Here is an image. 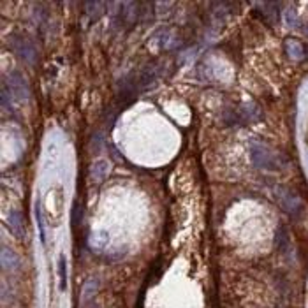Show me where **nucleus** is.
Masks as SVG:
<instances>
[{
	"label": "nucleus",
	"instance_id": "nucleus-7",
	"mask_svg": "<svg viewBox=\"0 0 308 308\" xmlns=\"http://www.w3.org/2000/svg\"><path fill=\"white\" fill-rule=\"evenodd\" d=\"M2 268L4 272H18L21 268V261H19L18 254L14 250L7 249V247H2Z\"/></svg>",
	"mask_w": 308,
	"mask_h": 308
},
{
	"label": "nucleus",
	"instance_id": "nucleus-5",
	"mask_svg": "<svg viewBox=\"0 0 308 308\" xmlns=\"http://www.w3.org/2000/svg\"><path fill=\"white\" fill-rule=\"evenodd\" d=\"M7 225H9L11 233L18 239H23L25 236V222H23V215L19 210H11L9 215H7Z\"/></svg>",
	"mask_w": 308,
	"mask_h": 308
},
{
	"label": "nucleus",
	"instance_id": "nucleus-2",
	"mask_svg": "<svg viewBox=\"0 0 308 308\" xmlns=\"http://www.w3.org/2000/svg\"><path fill=\"white\" fill-rule=\"evenodd\" d=\"M276 199H278V204H280L282 210L287 215H290L292 218H299L301 217V213L305 210V204L301 201V198L292 189L278 187L276 189Z\"/></svg>",
	"mask_w": 308,
	"mask_h": 308
},
{
	"label": "nucleus",
	"instance_id": "nucleus-11",
	"mask_svg": "<svg viewBox=\"0 0 308 308\" xmlns=\"http://www.w3.org/2000/svg\"><path fill=\"white\" fill-rule=\"evenodd\" d=\"M36 218H37V227H39V235H41L42 243L46 241V235H44V222H42V208L41 202H36Z\"/></svg>",
	"mask_w": 308,
	"mask_h": 308
},
{
	"label": "nucleus",
	"instance_id": "nucleus-10",
	"mask_svg": "<svg viewBox=\"0 0 308 308\" xmlns=\"http://www.w3.org/2000/svg\"><path fill=\"white\" fill-rule=\"evenodd\" d=\"M58 273H60V290H65L67 289V264H65V255H60Z\"/></svg>",
	"mask_w": 308,
	"mask_h": 308
},
{
	"label": "nucleus",
	"instance_id": "nucleus-12",
	"mask_svg": "<svg viewBox=\"0 0 308 308\" xmlns=\"http://www.w3.org/2000/svg\"><path fill=\"white\" fill-rule=\"evenodd\" d=\"M287 241H289L287 231H285V227H280V229L276 231V247H278V249H285Z\"/></svg>",
	"mask_w": 308,
	"mask_h": 308
},
{
	"label": "nucleus",
	"instance_id": "nucleus-14",
	"mask_svg": "<svg viewBox=\"0 0 308 308\" xmlns=\"http://www.w3.org/2000/svg\"><path fill=\"white\" fill-rule=\"evenodd\" d=\"M83 308H95V305H93V303H90V305H87V307H83Z\"/></svg>",
	"mask_w": 308,
	"mask_h": 308
},
{
	"label": "nucleus",
	"instance_id": "nucleus-9",
	"mask_svg": "<svg viewBox=\"0 0 308 308\" xmlns=\"http://www.w3.org/2000/svg\"><path fill=\"white\" fill-rule=\"evenodd\" d=\"M92 175L97 181H102L108 175V162H104V161L95 162V164L92 166Z\"/></svg>",
	"mask_w": 308,
	"mask_h": 308
},
{
	"label": "nucleus",
	"instance_id": "nucleus-13",
	"mask_svg": "<svg viewBox=\"0 0 308 308\" xmlns=\"http://www.w3.org/2000/svg\"><path fill=\"white\" fill-rule=\"evenodd\" d=\"M81 218H83V212H81V208H79L78 202H74V208H72V225L74 227H78L81 224Z\"/></svg>",
	"mask_w": 308,
	"mask_h": 308
},
{
	"label": "nucleus",
	"instance_id": "nucleus-4",
	"mask_svg": "<svg viewBox=\"0 0 308 308\" xmlns=\"http://www.w3.org/2000/svg\"><path fill=\"white\" fill-rule=\"evenodd\" d=\"M5 87L9 90V93L13 95L14 101L25 102L28 101V95H30V90H28V83L25 76L19 71H13V72L7 76V81H5Z\"/></svg>",
	"mask_w": 308,
	"mask_h": 308
},
{
	"label": "nucleus",
	"instance_id": "nucleus-1",
	"mask_svg": "<svg viewBox=\"0 0 308 308\" xmlns=\"http://www.w3.org/2000/svg\"><path fill=\"white\" fill-rule=\"evenodd\" d=\"M250 159L254 166L259 169H270L275 171L280 167V155L273 152L272 148L262 145V143H252L250 145Z\"/></svg>",
	"mask_w": 308,
	"mask_h": 308
},
{
	"label": "nucleus",
	"instance_id": "nucleus-6",
	"mask_svg": "<svg viewBox=\"0 0 308 308\" xmlns=\"http://www.w3.org/2000/svg\"><path fill=\"white\" fill-rule=\"evenodd\" d=\"M99 287H101L99 278H88V280L85 282L83 289H81V296H79V301H81L83 307L92 303L93 298H95V294H97V290H99Z\"/></svg>",
	"mask_w": 308,
	"mask_h": 308
},
{
	"label": "nucleus",
	"instance_id": "nucleus-8",
	"mask_svg": "<svg viewBox=\"0 0 308 308\" xmlns=\"http://www.w3.org/2000/svg\"><path fill=\"white\" fill-rule=\"evenodd\" d=\"M285 53L292 60H303L305 56H307V48H305L303 42H299L298 39L289 37V39L285 41Z\"/></svg>",
	"mask_w": 308,
	"mask_h": 308
},
{
	"label": "nucleus",
	"instance_id": "nucleus-3",
	"mask_svg": "<svg viewBox=\"0 0 308 308\" xmlns=\"http://www.w3.org/2000/svg\"><path fill=\"white\" fill-rule=\"evenodd\" d=\"M9 46L14 51V55L21 58L27 64H36L37 62V48L34 42L25 36H11Z\"/></svg>",
	"mask_w": 308,
	"mask_h": 308
}]
</instances>
